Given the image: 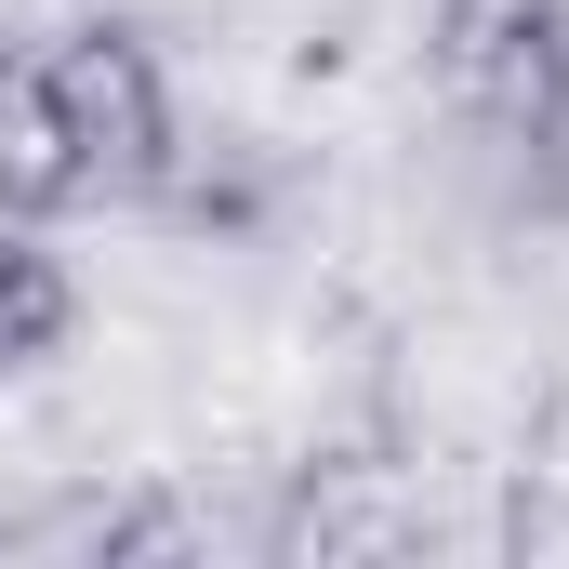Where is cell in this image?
<instances>
[{"instance_id":"6da1fadb","label":"cell","mask_w":569,"mask_h":569,"mask_svg":"<svg viewBox=\"0 0 569 569\" xmlns=\"http://www.w3.org/2000/svg\"><path fill=\"white\" fill-rule=\"evenodd\" d=\"M437 107L490 146H530L569 107V0H437L425 27Z\"/></svg>"},{"instance_id":"7a4b0ae2","label":"cell","mask_w":569,"mask_h":569,"mask_svg":"<svg viewBox=\"0 0 569 569\" xmlns=\"http://www.w3.org/2000/svg\"><path fill=\"white\" fill-rule=\"evenodd\" d=\"M40 67H53V107H67V133H80V172H93V199H159L172 186V80H159V53H146L120 13H80L67 40H40Z\"/></svg>"},{"instance_id":"3957f363","label":"cell","mask_w":569,"mask_h":569,"mask_svg":"<svg viewBox=\"0 0 569 569\" xmlns=\"http://www.w3.org/2000/svg\"><path fill=\"white\" fill-rule=\"evenodd\" d=\"M437 530V503L411 490L398 450H318L291 463L279 517H266V557L279 569H371V557H411Z\"/></svg>"},{"instance_id":"277c9868","label":"cell","mask_w":569,"mask_h":569,"mask_svg":"<svg viewBox=\"0 0 569 569\" xmlns=\"http://www.w3.org/2000/svg\"><path fill=\"white\" fill-rule=\"evenodd\" d=\"M0 212H13V226L93 212V172H80V133H67V107H53L40 40H0Z\"/></svg>"},{"instance_id":"5b68a950","label":"cell","mask_w":569,"mask_h":569,"mask_svg":"<svg viewBox=\"0 0 569 569\" xmlns=\"http://www.w3.org/2000/svg\"><path fill=\"white\" fill-rule=\"evenodd\" d=\"M67 331H80V279H67V252H40V226L0 212V371H40Z\"/></svg>"},{"instance_id":"8992f818","label":"cell","mask_w":569,"mask_h":569,"mask_svg":"<svg viewBox=\"0 0 569 569\" xmlns=\"http://www.w3.org/2000/svg\"><path fill=\"white\" fill-rule=\"evenodd\" d=\"M517 172H530V199H543V212H569V107H557L530 146H517Z\"/></svg>"}]
</instances>
